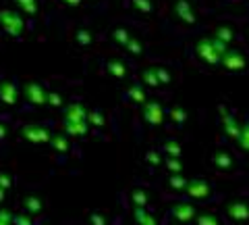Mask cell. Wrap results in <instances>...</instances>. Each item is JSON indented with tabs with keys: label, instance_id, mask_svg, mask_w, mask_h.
Wrapping results in <instances>:
<instances>
[{
	"label": "cell",
	"instance_id": "obj_6",
	"mask_svg": "<svg viewBox=\"0 0 249 225\" xmlns=\"http://www.w3.org/2000/svg\"><path fill=\"white\" fill-rule=\"evenodd\" d=\"M23 92H25L27 102H34L36 106H40V104H44V102H48V88H44L42 83H37V82H29V83H25Z\"/></svg>",
	"mask_w": 249,
	"mask_h": 225
},
{
	"label": "cell",
	"instance_id": "obj_15",
	"mask_svg": "<svg viewBox=\"0 0 249 225\" xmlns=\"http://www.w3.org/2000/svg\"><path fill=\"white\" fill-rule=\"evenodd\" d=\"M214 38H216V40H220V42H224V44H229L232 40V29L231 27H218Z\"/></svg>",
	"mask_w": 249,
	"mask_h": 225
},
{
	"label": "cell",
	"instance_id": "obj_14",
	"mask_svg": "<svg viewBox=\"0 0 249 225\" xmlns=\"http://www.w3.org/2000/svg\"><path fill=\"white\" fill-rule=\"evenodd\" d=\"M145 115H147V119H154V123H158L162 119V108L158 106V102H147Z\"/></svg>",
	"mask_w": 249,
	"mask_h": 225
},
{
	"label": "cell",
	"instance_id": "obj_16",
	"mask_svg": "<svg viewBox=\"0 0 249 225\" xmlns=\"http://www.w3.org/2000/svg\"><path fill=\"white\" fill-rule=\"evenodd\" d=\"M127 96H129V98H133V100H137V102H143V98H145V94H143V86H139V83L131 86L129 92H127Z\"/></svg>",
	"mask_w": 249,
	"mask_h": 225
},
{
	"label": "cell",
	"instance_id": "obj_8",
	"mask_svg": "<svg viewBox=\"0 0 249 225\" xmlns=\"http://www.w3.org/2000/svg\"><path fill=\"white\" fill-rule=\"evenodd\" d=\"M44 2H46V0H13L15 9L25 15L27 19H36L37 15L42 13Z\"/></svg>",
	"mask_w": 249,
	"mask_h": 225
},
{
	"label": "cell",
	"instance_id": "obj_1",
	"mask_svg": "<svg viewBox=\"0 0 249 225\" xmlns=\"http://www.w3.org/2000/svg\"><path fill=\"white\" fill-rule=\"evenodd\" d=\"M0 29L13 40H25V36L31 32V19H27L15 6H6L0 9Z\"/></svg>",
	"mask_w": 249,
	"mask_h": 225
},
{
	"label": "cell",
	"instance_id": "obj_10",
	"mask_svg": "<svg viewBox=\"0 0 249 225\" xmlns=\"http://www.w3.org/2000/svg\"><path fill=\"white\" fill-rule=\"evenodd\" d=\"M17 83L13 80H4L0 82V100H2L4 104H15V100H17Z\"/></svg>",
	"mask_w": 249,
	"mask_h": 225
},
{
	"label": "cell",
	"instance_id": "obj_5",
	"mask_svg": "<svg viewBox=\"0 0 249 225\" xmlns=\"http://www.w3.org/2000/svg\"><path fill=\"white\" fill-rule=\"evenodd\" d=\"M173 11H175V19L185 23V25H193V23L197 21L196 11H193V4L189 2V0H175Z\"/></svg>",
	"mask_w": 249,
	"mask_h": 225
},
{
	"label": "cell",
	"instance_id": "obj_2",
	"mask_svg": "<svg viewBox=\"0 0 249 225\" xmlns=\"http://www.w3.org/2000/svg\"><path fill=\"white\" fill-rule=\"evenodd\" d=\"M196 52L206 65H218V63H222V57L229 52V48H227V44L216 40V38H206V40L197 42Z\"/></svg>",
	"mask_w": 249,
	"mask_h": 225
},
{
	"label": "cell",
	"instance_id": "obj_12",
	"mask_svg": "<svg viewBox=\"0 0 249 225\" xmlns=\"http://www.w3.org/2000/svg\"><path fill=\"white\" fill-rule=\"evenodd\" d=\"M124 50H127L131 57H142V54H143V42H142V38L133 34V38H131V42L127 44V48H124Z\"/></svg>",
	"mask_w": 249,
	"mask_h": 225
},
{
	"label": "cell",
	"instance_id": "obj_9",
	"mask_svg": "<svg viewBox=\"0 0 249 225\" xmlns=\"http://www.w3.org/2000/svg\"><path fill=\"white\" fill-rule=\"evenodd\" d=\"M222 65H224V69H229V71H241V69L245 67V59L239 50H229L222 57Z\"/></svg>",
	"mask_w": 249,
	"mask_h": 225
},
{
	"label": "cell",
	"instance_id": "obj_18",
	"mask_svg": "<svg viewBox=\"0 0 249 225\" xmlns=\"http://www.w3.org/2000/svg\"><path fill=\"white\" fill-rule=\"evenodd\" d=\"M154 69H156V75H158L160 83H168L170 82V73H168L166 67H154Z\"/></svg>",
	"mask_w": 249,
	"mask_h": 225
},
{
	"label": "cell",
	"instance_id": "obj_3",
	"mask_svg": "<svg viewBox=\"0 0 249 225\" xmlns=\"http://www.w3.org/2000/svg\"><path fill=\"white\" fill-rule=\"evenodd\" d=\"M71 42L75 46H79V48H91L96 44V34H93V29L89 25L79 23V25H75L71 29Z\"/></svg>",
	"mask_w": 249,
	"mask_h": 225
},
{
	"label": "cell",
	"instance_id": "obj_17",
	"mask_svg": "<svg viewBox=\"0 0 249 225\" xmlns=\"http://www.w3.org/2000/svg\"><path fill=\"white\" fill-rule=\"evenodd\" d=\"M56 4L62 9H81L83 4H88L85 0H56Z\"/></svg>",
	"mask_w": 249,
	"mask_h": 225
},
{
	"label": "cell",
	"instance_id": "obj_11",
	"mask_svg": "<svg viewBox=\"0 0 249 225\" xmlns=\"http://www.w3.org/2000/svg\"><path fill=\"white\" fill-rule=\"evenodd\" d=\"M129 11H133L137 15H152L156 11V2L154 0H124Z\"/></svg>",
	"mask_w": 249,
	"mask_h": 225
},
{
	"label": "cell",
	"instance_id": "obj_4",
	"mask_svg": "<svg viewBox=\"0 0 249 225\" xmlns=\"http://www.w3.org/2000/svg\"><path fill=\"white\" fill-rule=\"evenodd\" d=\"M106 38L116 48H127V44L131 42V38H133V29H131L127 23H119V25H114L110 32H108Z\"/></svg>",
	"mask_w": 249,
	"mask_h": 225
},
{
	"label": "cell",
	"instance_id": "obj_19",
	"mask_svg": "<svg viewBox=\"0 0 249 225\" xmlns=\"http://www.w3.org/2000/svg\"><path fill=\"white\" fill-rule=\"evenodd\" d=\"M88 4H98V2H104V0H85Z\"/></svg>",
	"mask_w": 249,
	"mask_h": 225
},
{
	"label": "cell",
	"instance_id": "obj_7",
	"mask_svg": "<svg viewBox=\"0 0 249 225\" xmlns=\"http://www.w3.org/2000/svg\"><path fill=\"white\" fill-rule=\"evenodd\" d=\"M104 71L110 77L123 80V77L129 75V65L124 63V59H121V57H108L104 61Z\"/></svg>",
	"mask_w": 249,
	"mask_h": 225
},
{
	"label": "cell",
	"instance_id": "obj_13",
	"mask_svg": "<svg viewBox=\"0 0 249 225\" xmlns=\"http://www.w3.org/2000/svg\"><path fill=\"white\" fill-rule=\"evenodd\" d=\"M142 82L145 83V86H152V88L160 86V80H158V75H156V69H145V71L142 73Z\"/></svg>",
	"mask_w": 249,
	"mask_h": 225
}]
</instances>
